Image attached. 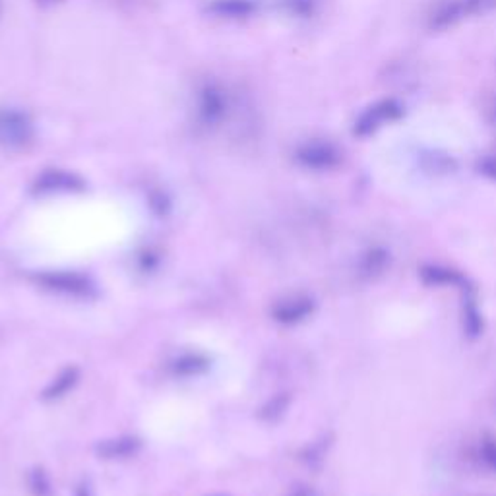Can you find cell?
<instances>
[{
    "instance_id": "1",
    "label": "cell",
    "mask_w": 496,
    "mask_h": 496,
    "mask_svg": "<svg viewBox=\"0 0 496 496\" xmlns=\"http://www.w3.org/2000/svg\"><path fill=\"white\" fill-rule=\"evenodd\" d=\"M35 140V125L32 116L16 107L0 109V147L20 152Z\"/></svg>"
},
{
    "instance_id": "4",
    "label": "cell",
    "mask_w": 496,
    "mask_h": 496,
    "mask_svg": "<svg viewBox=\"0 0 496 496\" xmlns=\"http://www.w3.org/2000/svg\"><path fill=\"white\" fill-rule=\"evenodd\" d=\"M297 157L300 163H305L307 167L324 169V167H332V165L339 161V152L334 144L314 140L300 146L297 149Z\"/></svg>"
},
{
    "instance_id": "5",
    "label": "cell",
    "mask_w": 496,
    "mask_h": 496,
    "mask_svg": "<svg viewBox=\"0 0 496 496\" xmlns=\"http://www.w3.org/2000/svg\"><path fill=\"white\" fill-rule=\"evenodd\" d=\"M465 14H468V10L463 6V0H440L429 14V29L444 32V29L454 27L460 20H463Z\"/></svg>"
},
{
    "instance_id": "6",
    "label": "cell",
    "mask_w": 496,
    "mask_h": 496,
    "mask_svg": "<svg viewBox=\"0 0 496 496\" xmlns=\"http://www.w3.org/2000/svg\"><path fill=\"white\" fill-rule=\"evenodd\" d=\"M208 8L218 18L240 20L248 18L257 10V5H254V0H212Z\"/></svg>"
},
{
    "instance_id": "10",
    "label": "cell",
    "mask_w": 496,
    "mask_h": 496,
    "mask_svg": "<svg viewBox=\"0 0 496 496\" xmlns=\"http://www.w3.org/2000/svg\"><path fill=\"white\" fill-rule=\"evenodd\" d=\"M489 120H491V125L496 128V97L489 105Z\"/></svg>"
},
{
    "instance_id": "9",
    "label": "cell",
    "mask_w": 496,
    "mask_h": 496,
    "mask_svg": "<svg viewBox=\"0 0 496 496\" xmlns=\"http://www.w3.org/2000/svg\"><path fill=\"white\" fill-rule=\"evenodd\" d=\"M34 3L41 8H51V6H56V5H63L66 3V0H34Z\"/></svg>"
},
{
    "instance_id": "3",
    "label": "cell",
    "mask_w": 496,
    "mask_h": 496,
    "mask_svg": "<svg viewBox=\"0 0 496 496\" xmlns=\"http://www.w3.org/2000/svg\"><path fill=\"white\" fill-rule=\"evenodd\" d=\"M228 113V96L216 84H206L198 96V118L206 127L218 125Z\"/></svg>"
},
{
    "instance_id": "8",
    "label": "cell",
    "mask_w": 496,
    "mask_h": 496,
    "mask_svg": "<svg viewBox=\"0 0 496 496\" xmlns=\"http://www.w3.org/2000/svg\"><path fill=\"white\" fill-rule=\"evenodd\" d=\"M479 169L496 178V157H485L479 161Z\"/></svg>"
},
{
    "instance_id": "7",
    "label": "cell",
    "mask_w": 496,
    "mask_h": 496,
    "mask_svg": "<svg viewBox=\"0 0 496 496\" xmlns=\"http://www.w3.org/2000/svg\"><path fill=\"white\" fill-rule=\"evenodd\" d=\"M468 14H489L496 8V0H463Z\"/></svg>"
},
{
    "instance_id": "2",
    "label": "cell",
    "mask_w": 496,
    "mask_h": 496,
    "mask_svg": "<svg viewBox=\"0 0 496 496\" xmlns=\"http://www.w3.org/2000/svg\"><path fill=\"white\" fill-rule=\"evenodd\" d=\"M401 115L403 107L396 99H380L369 105V107L355 118L353 132L357 137H370V134L379 132L386 125L394 123Z\"/></svg>"
}]
</instances>
